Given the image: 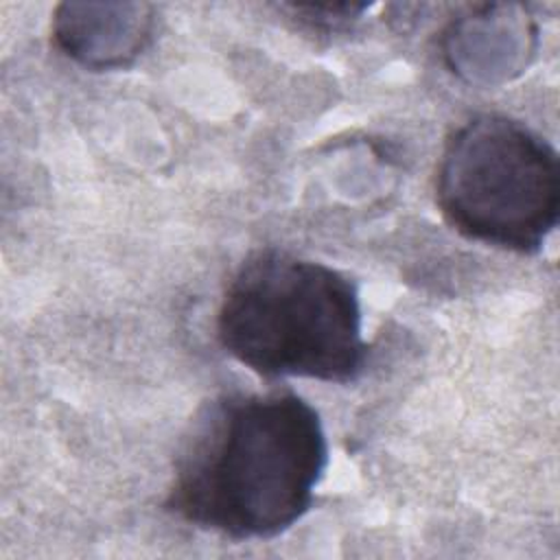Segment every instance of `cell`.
I'll return each instance as SVG.
<instances>
[{
  "label": "cell",
  "instance_id": "obj_1",
  "mask_svg": "<svg viewBox=\"0 0 560 560\" xmlns=\"http://www.w3.org/2000/svg\"><path fill=\"white\" fill-rule=\"evenodd\" d=\"M326 466V431L308 400L225 394L177 455L164 508L232 540L276 538L311 510Z\"/></svg>",
  "mask_w": 560,
  "mask_h": 560
},
{
  "label": "cell",
  "instance_id": "obj_2",
  "mask_svg": "<svg viewBox=\"0 0 560 560\" xmlns=\"http://www.w3.org/2000/svg\"><path fill=\"white\" fill-rule=\"evenodd\" d=\"M221 348L265 378L352 383L368 359L357 284L284 249L252 254L217 313Z\"/></svg>",
  "mask_w": 560,
  "mask_h": 560
},
{
  "label": "cell",
  "instance_id": "obj_3",
  "mask_svg": "<svg viewBox=\"0 0 560 560\" xmlns=\"http://www.w3.org/2000/svg\"><path fill=\"white\" fill-rule=\"evenodd\" d=\"M435 201L457 234L538 254L560 214L558 151L521 120L477 114L444 142Z\"/></svg>",
  "mask_w": 560,
  "mask_h": 560
},
{
  "label": "cell",
  "instance_id": "obj_4",
  "mask_svg": "<svg viewBox=\"0 0 560 560\" xmlns=\"http://www.w3.org/2000/svg\"><path fill=\"white\" fill-rule=\"evenodd\" d=\"M153 28L155 7L147 2H61L52 15L55 46L88 70L133 63Z\"/></svg>",
  "mask_w": 560,
  "mask_h": 560
},
{
  "label": "cell",
  "instance_id": "obj_5",
  "mask_svg": "<svg viewBox=\"0 0 560 560\" xmlns=\"http://www.w3.org/2000/svg\"><path fill=\"white\" fill-rule=\"evenodd\" d=\"M370 4L365 2H328V4H280L295 22L311 31L335 33L352 26Z\"/></svg>",
  "mask_w": 560,
  "mask_h": 560
}]
</instances>
